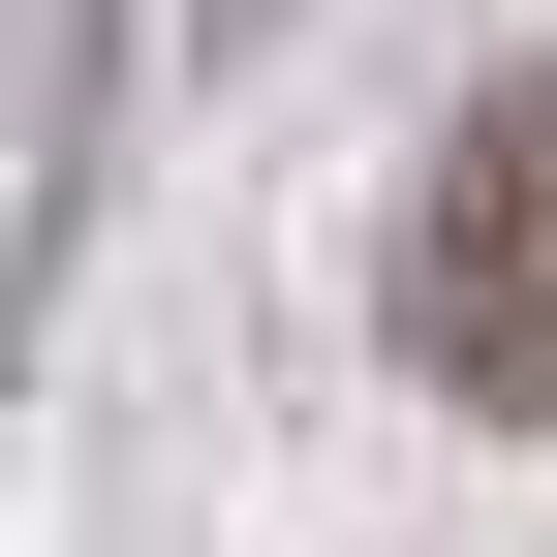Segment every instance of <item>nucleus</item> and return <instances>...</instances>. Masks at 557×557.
Segmentation results:
<instances>
[{
    "instance_id": "f257e3e1",
    "label": "nucleus",
    "mask_w": 557,
    "mask_h": 557,
    "mask_svg": "<svg viewBox=\"0 0 557 557\" xmlns=\"http://www.w3.org/2000/svg\"><path fill=\"white\" fill-rule=\"evenodd\" d=\"M403 372L557 434V94H465L434 186H403Z\"/></svg>"
}]
</instances>
